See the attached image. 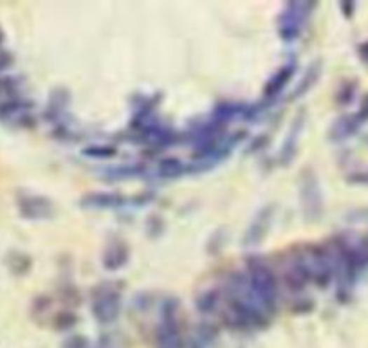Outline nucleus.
<instances>
[{
  "label": "nucleus",
  "mask_w": 368,
  "mask_h": 348,
  "mask_svg": "<svg viewBox=\"0 0 368 348\" xmlns=\"http://www.w3.org/2000/svg\"><path fill=\"white\" fill-rule=\"evenodd\" d=\"M245 276L250 281L251 290L259 298V302L262 303L264 309L269 314L275 312L276 300H278V283H276V278L271 269L267 267L266 264H262V262H250Z\"/></svg>",
  "instance_id": "f257e3e1"
},
{
  "label": "nucleus",
  "mask_w": 368,
  "mask_h": 348,
  "mask_svg": "<svg viewBox=\"0 0 368 348\" xmlns=\"http://www.w3.org/2000/svg\"><path fill=\"white\" fill-rule=\"evenodd\" d=\"M297 264L305 273L307 280L314 281L318 287H327L334 276V260L327 251L320 248H311L298 255Z\"/></svg>",
  "instance_id": "f03ea898"
},
{
  "label": "nucleus",
  "mask_w": 368,
  "mask_h": 348,
  "mask_svg": "<svg viewBox=\"0 0 368 348\" xmlns=\"http://www.w3.org/2000/svg\"><path fill=\"white\" fill-rule=\"evenodd\" d=\"M177 314V300H166L161 307V321L157 325V348H184L179 332Z\"/></svg>",
  "instance_id": "7ed1b4c3"
},
{
  "label": "nucleus",
  "mask_w": 368,
  "mask_h": 348,
  "mask_svg": "<svg viewBox=\"0 0 368 348\" xmlns=\"http://www.w3.org/2000/svg\"><path fill=\"white\" fill-rule=\"evenodd\" d=\"M314 6H316L314 2H287L282 17H280V36L284 40H294L300 36Z\"/></svg>",
  "instance_id": "20e7f679"
},
{
  "label": "nucleus",
  "mask_w": 368,
  "mask_h": 348,
  "mask_svg": "<svg viewBox=\"0 0 368 348\" xmlns=\"http://www.w3.org/2000/svg\"><path fill=\"white\" fill-rule=\"evenodd\" d=\"M300 199L304 206V213L307 220H318L323 211V195L316 175L309 170H305L301 175Z\"/></svg>",
  "instance_id": "39448f33"
},
{
  "label": "nucleus",
  "mask_w": 368,
  "mask_h": 348,
  "mask_svg": "<svg viewBox=\"0 0 368 348\" xmlns=\"http://www.w3.org/2000/svg\"><path fill=\"white\" fill-rule=\"evenodd\" d=\"M121 312V296L109 289L100 293L93 302V316L103 325L114 323Z\"/></svg>",
  "instance_id": "423d86ee"
},
{
  "label": "nucleus",
  "mask_w": 368,
  "mask_h": 348,
  "mask_svg": "<svg viewBox=\"0 0 368 348\" xmlns=\"http://www.w3.org/2000/svg\"><path fill=\"white\" fill-rule=\"evenodd\" d=\"M18 211L26 220H49L55 217V204L40 195H24L18 199Z\"/></svg>",
  "instance_id": "0eeeda50"
},
{
  "label": "nucleus",
  "mask_w": 368,
  "mask_h": 348,
  "mask_svg": "<svg viewBox=\"0 0 368 348\" xmlns=\"http://www.w3.org/2000/svg\"><path fill=\"white\" fill-rule=\"evenodd\" d=\"M271 222H273V208L271 206H267V208H264V210L257 215V218H254L253 222H251L250 229H247L244 239L245 246H250V248L259 246V243L266 239L267 231L271 227Z\"/></svg>",
  "instance_id": "6e6552de"
},
{
  "label": "nucleus",
  "mask_w": 368,
  "mask_h": 348,
  "mask_svg": "<svg viewBox=\"0 0 368 348\" xmlns=\"http://www.w3.org/2000/svg\"><path fill=\"white\" fill-rule=\"evenodd\" d=\"M127 204V199L121 197L119 193H89L80 201L81 208L85 210H118Z\"/></svg>",
  "instance_id": "1a4fd4ad"
},
{
  "label": "nucleus",
  "mask_w": 368,
  "mask_h": 348,
  "mask_svg": "<svg viewBox=\"0 0 368 348\" xmlns=\"http://www.w3.org/2000/svg\"><path fill=\"white\" fill-rule=\"evenodd\" d=\"M33 103L24 98H9V100L0 101V121H18L27 116Z\"/></svg>",
  "instance_id": "9d476101"
},
{
  "label": "nucleus",
  "mask_w": 368,
  "mask_h": 348,
  "mask_svg": "<svg viewBox=\"0 0 368 348\" xmlns=\"http://www.w3.org/2000/svg\"><path fill=\"white\" fill-rule=\"evenodd\" d=\"M304 130V116H298L292 123V126L289 128V134L284 141V147H282V152H280V161L282 164H289L294 157H297L298 152V141H300V134Z\"/></svg>",
  "instance_id": "9b49d317"
},
{
  "label": "nucleus",
  "mask_w": 368,
  "mask_h": 348,
  "mask_svg": "<svg viewBox=\"0 0 368 348\" xmlns=\"http://www.w3.org/2000/svg\"><path fill=\"white\" fill-rule=\"evenodd\" d=\"M294 71H297V65H294V62L291 63H285L284 67L278 69L276 71V74L273 76L271 80L267 81L266 88H264V93H266V98L267 100H275L276 96H278L282 91L285 88V85L291 81L292 74H294Z\"/></svg>",
  "instance_id": "f8f14e48"
},
{
  "label": "nucleus",
  "mask_w": 368,
  "mask_h": 348,
  "mask_svg": "<svg viewBox=\"0 0 368 348\" xmlns=\"http://www.w3.org/2000/svg\"><path fill=\"white\" fill-rule=\"evenodd\" d=\"M363 125L361 119L357 118V114H352V116H343L338 121L332 125L330 128V139L332 141H343V139L350 138L355 132L360 130V126Z\"/></svg>",
  "instance_id": "ddd939ff"
},
{
  "label": "nucleus",
  "mask_w": 368,
  "mask_h": 348,
  "mask_svg": "<svg viewBox=\"0 0 368 348\" xmlns=\"http://www.w3.org/2000/svg\"><path fill=\"white\" fill-rule=\"evenodd\" d=\"M128 262V248L123 242L110 243L107 248L105 255H103V265L109 271H118V269L125 267Z\"/></svg>",
  "instance_id": "4468645a"
},
{
  "label": "nucleus",
  "mask_w": 368,
  "mask_h": 348,
  "mask_svg": "<svg viewBox=\"0 0 368 348\" xmlns=\"http://www.w3.org/2000/svg\"><path fill=\"white\" fill-rule=\"evenodd\" d=\"M242 114H247V116H250V107L235 105V103H220V105H217L215 110H213L212 119L215 123H219L220 126H224L226 123L238 118Z\"/></svg>",
  "instance_id": "2eb2a0df"
},
{
  "label": "nucleus",
  "mask_w": 368,
  "mask_h": 348,
  "mask_svg": "<svg viewBox=\"0 0 368 348\" xmlns=\"http://www.w3.org/2000/svg\"><path fill=\"white\" fill-rule=\"evenodd\" d=\"M320 76H322V62H314L313 65H311V67L305 71L304 78H301L300 85L297 87V91H294L292 98L304 96L307 91H311V88L316 85V81L320 80Z\"/></svg>",
  "instance_id": "dca6fc26"
},
{
  "label": "nucleus",
  "mask_w": 368,
  "mask_h": 348,
  "mask_svg": "<svg viewBox=\"0 0 368 348\" xmlns=\"http://www.w3.org/2000/svg\"><path fill=\"white\" fill-rule=\"evenodd\" d=\"M186 172V166L184 163L175 157H170V159H163L157 166V175L165 177V179H175V177H181L182 173Z\"/></svg>",
  "instance_id": "f3484780"
},
{
  "label": "nucleus",
  "mask_w": 368,
  "mask_h": 348,
  "mask_svg": "<svg viewBox=\"0 0 368 348\" xmlns=\"http://www.w3.org/2000/svg\"><path fill=\"white\" fill-rule=\"evenodd\" d=\"M20 88V80L15 76H0V96H6V100L15 98V93Z\"/></svg>",
  "instance_id": "a211bd4d"
},
{
  "label": "nucleus",
  "mask_w": 368,
  "mask_h": 348,
  "mask_svg": "<svg viewBox=\"0 0 368 348\" xmlns=\"http://www.w3.org/2000/svg\"><path fill=\"white\" fill-rule=\"evenodd\" d=\"M219 293L217 290H210V293L200 294L199 300H197V309L200 312H212L215 311V307L219 305Z\"/></svg>",
  "instance_id": "6ab92c4d"
},
{
  "label": "nucleus",
  "mask_w": 368,
  "mask_h": 348,
  "mask_svg": "<svg viewBox=\"0 0 368 348\" xmlns=\"http://www.w3.org/2000/svg\"><path fill=\"white\" fill-rule=\"evenodd\" d=\"M85 156L96 157V159H109L116 156V150L112 147H89L83 150Z\"/></svg>",
  "instance_id": "aec40b11"
},
{
  "label": "nucleus",
  "mask_w": 368,
  "mask_h": 348,
  "mask_svg": "<svg viewBox=\"0 0 368 348\" xmlns=\"http://www.w3.org/2000/svg\"><path fill=\"white\" fill-rule=\"evenodd\" d=\"M143 173V166H123V168L110 170V177H118V179H125V177H134Z\"/></svg>",
  "instance_id": "412c9836"
},
{
  "label": "nucleus",
  "mask_w": 368,
  "mask_h": 348,
  "mask_svg": "<svg viewBox=\"0 0 368 348\" xmlns=\"http://www.w3.org/2000/svg\"><path fill=\"white\" fill-rule=\"evenodd\" d=\"M89 347V341L81 336H72L69 337L64 343V348H87Z\"/></svg>",
  "instance_id": "4be33fe9"
},
{
  "label": "nucleus",
  "mask_w": 368,
  "mask_h": 348,
  "mask_svg": "<svg viewBox=\"0 0 368 348\" xmlns=\"http://www.w3.org/2000/svg\"><path fill=\"white\" fill-rule=\"evenodd\" d=\"M11 62H13V56L9 55V53H2V51H0V72L2 71H6V69L9 67V65H11Z\"/></svg>",
  "instance_id": "5701e85b"
},
{
  "label": "nucleus",
  "mask_w": 368,
  "mask_h": 348,
  "mask_svg": "<svg viewBox=\"0 0 368 348\" xmlns=\"http://www.w3.org/2000/svg\"><path fill=\"white\" fill-rule=\"evenodd\" d=\"M357 118L361 119V123L368 121V94L364 96L363 103H361V109H360V112H357Z\"/></svg>",
  "instance_id": "b1692460"
},
{
  "label": "nucleus",
  "mask_w": 368,
  "mask_h": 348,
  "mask_svg": "<svg viewBox=\"0 0 368 348\" xmlns=\"http://www.w3.org/2000/svg\"><path fill=\"white\" fill-rule=\"evenodd\" d=\"M354 2H341V9L345 11V15H347L348 18L352 17V11H354Z\"/></svg>",
  "instance_id": "393cba45"
},
{
  "label": "nucleus",
  "mask_w": 368,
  "mask_h": 348,
  "mask_svg": "<svg viewBox=\"0 0 368 348\" xmlns=\"http://www.w3.org/2000/svg\"><path fill=\"white\" fill-rule=\"evenodd\" d=\"M360 56L368 63V42L363 44V46L360 47Z\"/></svg>",
  "instance_id": "a878e982"
},
{
  "label": "nucleus",
  "mask_w": 368,
  "mask_h": 348,
  "mask_svg": "<svg viewBox=\"0 0 368 348\" xmlns=\"http://www.w3.org/2000/svg\"><path fill=\"white\" fill-rule=\"evenodd\" d=\"M355 218H360V220H368V210L367 211H360V213H354Z\"/></svg>",
  "instance_id": "bb28decb"
},
{
  "label": "nucleus",
  "mask_w": 368,
  "mask_h": 348,
  "mask_svg": "<svg viewBox=\"0 0 368 348\" xmlns=\"http://www.w3.org/2000/svg\"><path fill=\"white\" fill-rule=\"evenodd\" d=\"M2 44H4V33L0 29V47H2Z\"/></svg>",
  "instance_id": "cd10ccee"
}]
</instances>
